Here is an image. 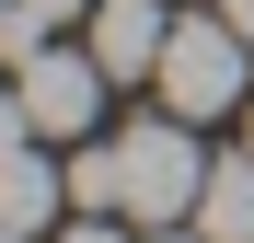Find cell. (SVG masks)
<instances>
[{"mask_svg":"<svg viewBox=\"0 0 254 243\" xmlns=\"http://www.w3.org/2000/svg\"><path fill=\"white\" fill-rule=\"evenodd\" d=\"M93 58H104V81H150L162 70V47H174V12L162 0H93Z\"/></svg>","mask_w":254,"mask_h":243,"instance_id":"obj_4","label":"cell"},{"mask_svg":"<svg viewBox=\"0 0 254 243\" xmlns=\"http://www.w3.org/2000/svg\"><path fill=\"white\" fill-rule=\"evenodd\" d=\"M243 151H254V104H243Z\"/></svg>","mask_w":254,"mask_h":243,"instance_id":"obj_11","label":"cell"},{"mask_svg":"<svg viewBox=\"0 0 254 243\" xmlns=\"http://www.w3.org/2000/svg\"><path fill=\"white\" fill-rule=\"evenodd\" d=\"M58 243H139V220H93V209H69V232Z\"/></svg>","mask_w":254,"mask_h":243,"instance_id":"obj_8","label":"cell"},{"mask_svg":"<svg viewBox=\"0 0 254 243\" xmlns=\"http://www.w3.org/2000/svg\"><path fill=\"white\" fill-rule=\"evenodd\" d=\"M0 81H12V58H0Z\"/></svg>","mask_w":254,"mask_h":243,"instance_id":"obj_13","label":"cell"},{"mask_svg":"<svg viewBox=\"0 0 254 243\" xmlns=\"http://www.w3.org/2000/svg\"><path fill=\"white\" fill-rule=\"evenodd\" d=\"M196 243H254V151L208 162V185H196Z\"/></svg>","mask_w":254,"mask_h":243,"instance_id":"obj_6","label":"cell"},{"mask_svg":"<svg viewBox=\"0 0 254 243\" xmlns=\"http://www.w3.org/2000/svg\"><path fill=\"white\" fill-rule=\"evenodd\" d=\"M69 12H93V0H12V23H35V35H58Z\"/></svg>","mask_w":254,"mask_h":243,"instance_id":"obj_9","label":"cell"},{"mask_svg":"<svg viewBox=\"0 0 254 243\" xmlns=\"http://www.w3.org/2000/svg\"><path fill=\"white\" fill-rule=\"evenodd\" d=\"M243 70H254V47L220 23V12H174V47H162V70H150V93L185 116V128H208V116H231V104H254L243 93Z\"/></svg>","mask_w":254,"mask_h":243,"instance_id":"obj_2","label":"cell"},{"mask_svg":"<svg viewBox=\"0 0 254 243\" xmlns=\"http://www.w3.org/2000/svg\"><path fill=\"white\" fill-rule=\"evenodd\" d=\"M58 209H69V174H58L47 151H12V162H0V232L47 243V232H58Z\"/></svg>","mask_w":254,"mask_h":243,"instance_id":"obj_5","label":"cell"},{"mask_svg":"<svg viewBox=\"0 0 254 243\" xmlns=\"http://www.w3.org/2000/svg\"><path fill=\"white\" fill-rule=\"evenodd\" d=\"M12 93H23V116H35V139L81 151L93 116H104V58H93V47H35V58H12Z\"/></svg>","mask_w":254,"mask_h":243,"instance_id":"obj_3","label":"cell"},{"mask_svg":"<svg viewBox=\"0 0 254 243\" xmlns=\"http://www.w3.org/2000/svg\"><path fill=\"white\" fill-rule=\"evenodd\" d=\"M208 12H220V23L243 35V47H254V0H208Z\"/></svg>","mask_w":254,"mask_h":243,"instance_id":"obj_10","label":"cell"},{"mask_svg":"<svg viewBox=\"0 0 254 243\" xmlns=\"http://www.w3.org/2000/svg\"><path fill=\"white\" fill-rule=\"evenodd\" d=\"M116 197H127V185H116V139H81V151H69V209H93V220H127Z\"/></svg>","mask_w":254,"mask_h":243,"instance_id":"obj_7","label":"cell"},{"mask_svg":"<svg viewBox=\"0 0 254 243\" xmlns=\"http://www.w3.org/2000/svg\"><path fill=\"white\" fill-rule=\"evenodd\" d=\"M0 243H23V232H0Z\"/></svg>","mask_w":254,"mask_h":243,"instance_id":"obj_14","label":"cell"},{"mask_svg":"<svg viewBox=\"0 0 254 243\" xmlns=\"http://www.w3.org/2000/svg\"><path fill=\"white\" fill-rule=\"evenodd\" d=\"M0 23H12V0H0Z\"/></svg>","mask_w":254,"mask_h":243,"instance_id":"obj_12","label":"cell"},{"mask_svg":"<svg viewBox=\"0 0 254 243\" xmlns=\"http://www.w3.org/2000/svg\"><path fill=\"white\" fill-rule=\"evenodd\" d=\"M116 209L139 220V232H162V220H196V185H208V162H196V139H185V116L162 104V116H139V128H116Z\"/></svg>","mask_w":254,"mask_h":243,"instance_id":"obj_1","label":"cell"}]
</instances>
